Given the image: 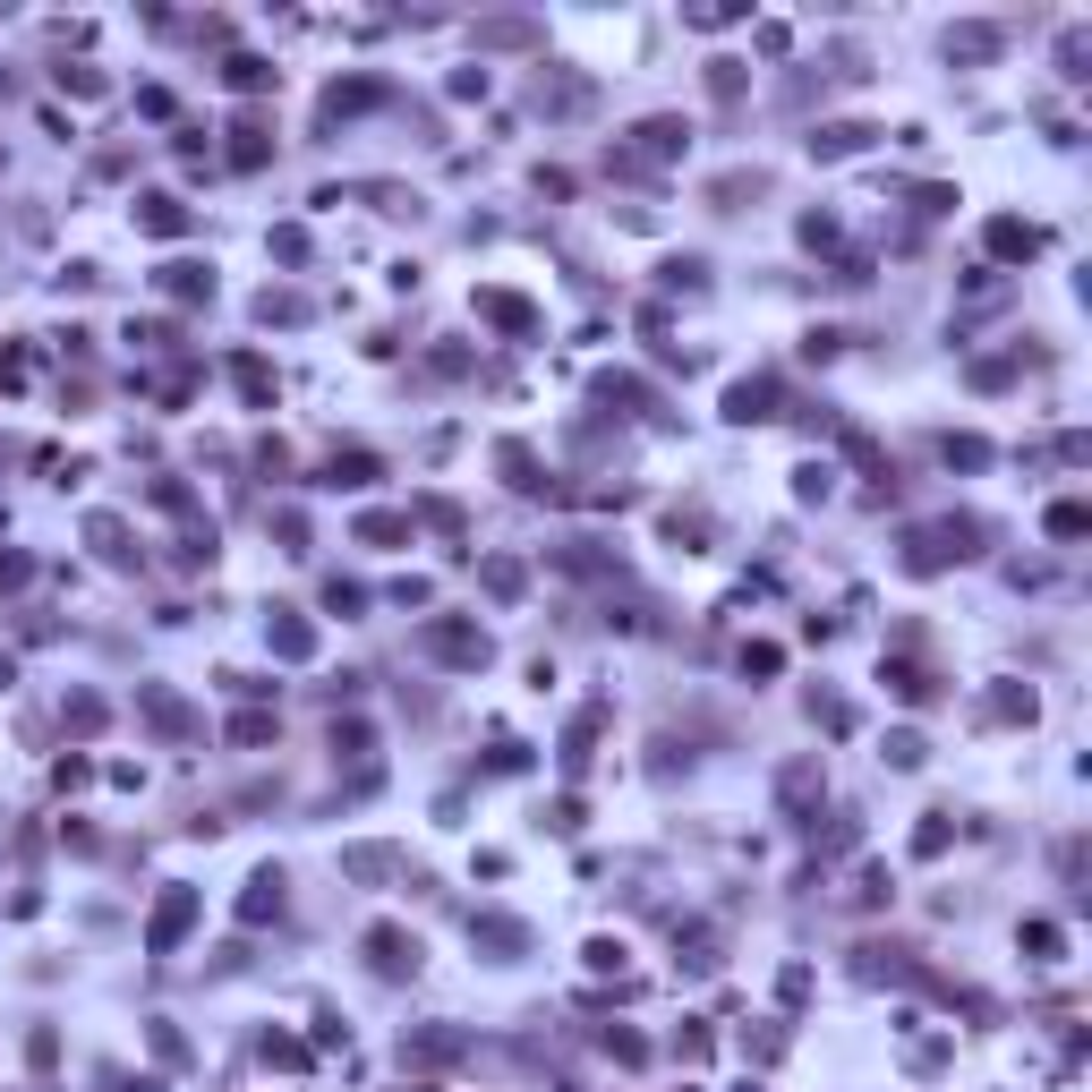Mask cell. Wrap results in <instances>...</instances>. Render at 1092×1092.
<instances>
[{"mask_svg": "<svg viewBox=\"0 0 1092 1092\" xmlns=\"http://www.w3.org/2000/svg\"><path fill=\"white\" fill-rule=\"evenodd\" d=\"M368 948L384 974H401V964H419V939H401V931H368Z\"/></svg>", "mask_w": 1092, "mask_h": 1092, "instance_id": "cell-1", "label": "cell"}, {"mask_svg": "<svg viewBox=\"0 0 1092 1092\" xmlns=\"http://www.w3.org/2000/svg\"><path fill=\"white\" fill-rule=\"evenodd\" d=\"M180 223H188L180 197H154V205H145V231H180Z\"/></svg>", "mask_w": 1092, "mask_h": 1092, "instance_id": "cell-4", "label": "cell"}, {"mask_svg": "<svg viewBox=\"0 0 1092 1092\" xmlns=\"http://www.w3.org/2000/svg\"><path fill=\"white\" fill-rule=\"evenodd\" d=\"M990 239H999V256H1033L1041 248V239L1025 231V223H999V231H990Z\"/></svg>", "mask_w": 1092, "mask_h": 1092, "instance_id": "cell-3", "label": "cell"}, {"mask_svg": "<svg viewBox=\"0 0 1092 1092\" xmlns=\"http://www.w3.org/2000/svg\"><path fill=\"white\" fill-rule=\"evenodd\" d=\"M188 913H197V896H172V905L154 913V948H172V939L188 931Z\"/></svg>", "mask_w": 1092, "mask_h": 1092, "instance_id": "cell-2", "label": "cell"}]
</instances>
